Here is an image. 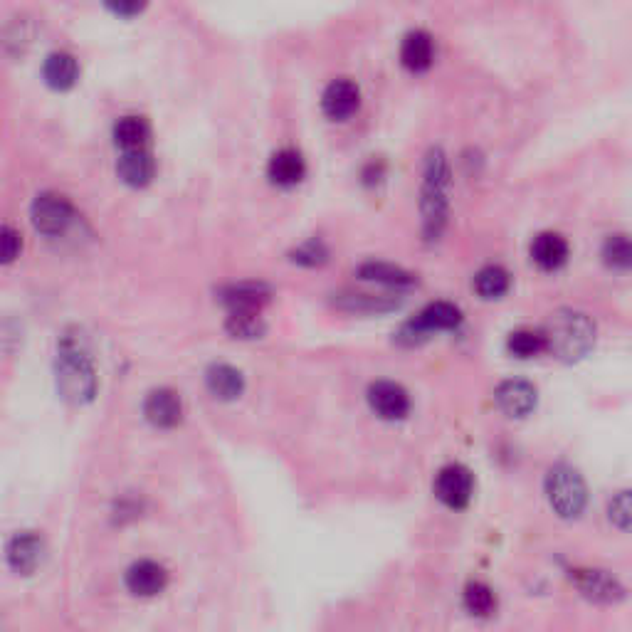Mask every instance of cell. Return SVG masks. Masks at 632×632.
I'll return each mask as SVG.
<instances>
[{"label":"cell","instance_id":"cell-6","mask_svg":"<svg viewBox=\"0 0 632 632\" xmlns=\"http://www.w3.org/2000/svg\"><path fill=\"white\" fill-rule=\"evenodd\" d=\"M30 215H33V225L38 233L47 237H60L70 228L75 210H72L70 200L60 196V193H40L35 198Z\"/></svg>","mask_w":632,"mask_h":632},{"label":"cell","instance_id":"cell-25","mask_svg":"<svg viewBox=\"0 0 632 632\" xmlns=\"http://www.w3.org/2000/svg\"><path fill=\"white\" fill-rule=\"evenodd\" d=\"M600 257L610 270H632V237L625 233L608 235L603 240V247H600Z\"/></svg>","mask_w":632,"mask_h":632},{"label":"cell","instance_id":"cell-15","mask_svg":"<svg viewBox=\"0 0 632 632\" xmlns=\"http://www.w3.org/2000/svg\"><path fill=\"white\" fill-rule=\"evenodd\" d=\"M529 255L531 262H534L539 270L556 272L561 270L568 262V257H571V245H568L566 237L558 233H539L531 240Z\"/></svg>","mask_w":632,"mask_h":632},{"label":"cell","instance_id":"cell-3","mask_svg":"<svg viewBox=\"0 0 632 632\" xmlns=\"http://www.w3.org/2000/svg\"><path fill=\"white\" fill-rule=\"evenodd\" d=\"M546 351L561 361H578L593 349L595 324L588 314L573 309H558L544 326Z\"/></svg>","mask_w":632,"mask_h":632},{"label":"cell","instance_id":"cell-5","mask_svg":"<svg viewBox=\"0 0 632 632\" xmlns=\"http://www.w3.org/2000/svg\"><path fill=\"white\" fill-rule=\"evenodd\" d=\"M462 324V312L450 302H433L423 309L413 321L403 324L395 339L405 346H418L437 331H452Z\"/></svg>","mask_w":632,"mask_h":632},{"label":"cell","instance_id":"cell-28","mask_svg":"<svg viewBox=\"0 0 632 632\" xmlns=\"http://www.w3.org/2000/svg\"><path fill=\"white\" fill-rule=\"evenodd\" d=\"M509 354L516 358H534L546 351V336L544 331H534V329H519L509 334L507 341Z\"/></svg>","mask_w":632,"mask_h":632},{"label":"cell","instance_id":"cell-24","mask_svg":"<svg viewBox=\"0 0 632 632\" xmlns=\"http://www.w3.org/2000/svg\"><path fill=\"white\" fill-rule=\"evenodd\" d=\"M149 136H151L149 124H146V119H141V117H121L117 124H114V144H117L121 151L146 149Z\"/></svg>","mask_w":632,"mask_h":632},{"label":"cell","instance_id":"cell-16","mask_svg":"<svg viewBox=\"0 0 632 632\" xmlns=\"http://www.w3.org/2000/svg\"><path fill=\"white\" fill-rule=\"evenodd\" d=\"M494 400L509 418H526L536 408V388L529 381H504L494 393Z\"/></svg>","mask_w":632,"mask_h":632},{"label":"cell","instance_id":"cell-21","mask_svg":"<svg viewBox=\"0 0 632 632\" xmlns=\"http://www.w3.org/2000/svg\"><path fill=\"white\" fill-rule=\"evenodd\" d=\"M42 77H45L47 87L57 89V92H67L77 84L79 79V65L70 52H52L42 65Z\"/></svg>","mask_w":632,"mask_h":632},{"label":"cell","instance_id":"cell-2","mask_svg":"<svg viewBox=\"0 0 632 632\" xmlns=\"http://www.w3.org/2000/svg\"><path fill=\"white\" fill-rule=\"evenodd\" d=\"M450 161L440 149H433L425 158L423 188H420V215L423 233L428 240H437L450 215Z\"/></svg>","mask_w":632,"mask_h":632},{"label":"cell","instance_id":"cell-29","mask_svg":"<svg viewBox=\"0 0 632 632\" xmlns=\"http://www.w3.org/2000/svg\"><path fill=\"white\" fill-rule=\"evenodd\" d=\"M465 608H467V613L477 615V618H487V615H492L494 608H497V595H494V591L487 586V583H479V581L467 583Z\"/></svg>","mask_w":632,"mask_h":632},{"label":"cell","instance_id":"cell-34","mask_svg":"<svg viewBox=\"0 0 632 632\" xmlns=\"http://www.w3.org/2000/svg\"><path fill=\"white\" fill-rule=\"evenodd\" d=\"M383 176H386V166H383L381 161H371V163H368L366 171H363V181H366L368 186H373V183L383 181Z\"/></svg>","mask_w":632,"mask_h":632},{"label":"cell","instance_id":"cell-19","mask_svg":"<svg viewBox=\"0 0 632 632\" xmlns=\"http://www.w3.org/2000/svg\"><path fill=\"white\" fill-rule=\"evenodd\" d=\"M205 386H208L213 398L230 403V400H237L245 391V376L230 363H215L205 373Z\"/></svg>","mask_w":632,"mask_h":632},{"label":"cell","instance_id":"cell-4","mask_svg":"<svg viewBox=\"0 0 632 632\" xmlns=\"http://www.w3.org/2000/svg\"><path fill=\"white\" fill-rule=\"evenodd\" d=\"M546 497L561 519H578L588 504V489L578 470L568 465L551 467L546 474Z\"/></svg>","mask_w":632,"mask_h":632},{"label":"cell","instance_id":"cell-31","mask_svg":"<svg viewBox=\"0 0 632 632\" xmlns=\"http://www.w3.org/2000/svg\"><path fill=\"white\" fill-rule=\"evenodd\" d=\"M326 260H329V250H326L321 240L304 242V245H299L297 250L292 252V262H297V265H304V267H319V265H324Z\"/></svg>","mask_w":632,"mask_h":632},{"label":"cell","instance_id":"cell-33","mask_svg":"<svg viewBox=\"0 0 632 632\" xmlns=\"http://www.w3.org/2000/svg\"><path fill=\"white\" fill-rule=\"evenodd\" d=\"M104 5H107L114 15L134 18V15H139L141 10L146 8V0H104Z\"/></svg>","mask_w":632,"mask_h":632},{"label":"cell","instance_id":"cell-7","mask_svg":"<svg viewBox=\"0 0 632 632\" xmlns=\"http://www.w3.org/2000/svg\"><path fill=\"white\" fill-rule=\"evenodd\" d=\"M435 497L450 509H465L474 497V477L465 465H447L435 477Z\"/></svg>","mask_w":632,"mask_h":632},{"label":"cell","instance_id":"cell-20","mask_svg":"<svg viewBox=\"0 0 632 632\" xmlns=\"http://www.w3.org/2000/svg\"><path fill=\"white\" fill-rule=\"evenodd\" d=\"M267 176H270V181L279 188H292L304 181V176H307V163H304L299 151L282 149L270 158Z\"/></svg>","mask_w":632,"mask_h":632},{"label":"cell","instance_id":"cell-27","mask_svg":"<svg viewBox=\"0 0 632 632\" xmlns=\"http://www.w3.org/2000/svg\"><path fill=\"white\" fill-rule=\"evenodd\" d=\"M262 312H230L228 321H225V329L233 339L242 341H252L265 336L267 324L262 321Z\"/></svg>","mask_w":632,"mask_h":632},{"label":"cell","instance_id":"cell-9","mask_svg":"<svg viewBox=\"0 0 632 632\" xmlns=\"http://www.w3.org/2000/svg\"><path fill=\"white\" fill-rule=\"evenodd\" d=\"M368 405L383 420H403L410 413V395L393 381H376L368 386Z\"/></svg>","mask_w":632,"mask_h":632},{"label":"cell","instance_id":"cell-10","mask_svg":"<svg viewBox=\"0 0 632 632\" xmlns=\"http://www.w3.org/2000/svg\"><path fill=\"white\" fill-rule=\"evenodd\" d=\"M144 418L154 428L171 430L183 420V400L171 388H156L144 400Z\"/></svg>","mask_w":632,"mask_h":632},{"label":"cell","instance_id":"cell-23","mask_svg":"<svg viewBox=\"0 0 632 632\" xmlns=\"http://www.w3.org/2000/svg\"><path fill=\"white\" fill-rule=\"evenodd\" d=\"M336 307L344 309V312H356V314H388L393 309L400 307V299L388 297V294H341L334 299Z\"/></svg>","mask_w":632,"mask_h":632},{"label":"cell","instance_id":"cell-22","mask_svg":"<svg viewBox=\"0 0 632 632\" xmlns=\"http://www.w3.org/2000/svg\"><path fill=\"white\" fill-rule=\"evenodd\" d=\"M358 277L366 279V282H376L383 284V287L391 289H410L413 284H418V277L413 272L403 270V267H395L391 262H363L358 267Z\"/></svg>","mask_w":632,"mask_h":632},{"label":"cell","instance_id":"cell-30","mask_svg":"<svg viewBox=\"0 0 632 632\" xmlns=\"http://www.w3.org/2000/svg\"><path fill=\"white\" fill-rule=\"evenodd\" d=\"M608 519L620 531H632V492L615 494L613 502L608 504Z\"/></svg>","mask_w":632,"mask_h":632},{"label":"cell","instance_id":"cell-8","mask_svg":"<svg viewBox=\"0 0 632 632\" xmlns=\"http://www.w3.org/2000/svg\"><path fill=\"white\" fill-rule=\"evenodd\" d=\"M571 581L593 603L610 605L623 600L625 595V588L620 586L618 578L610 576L608 571H598V568H576V571H571Z\"/></svg>","mask_w":632,"mask_h":632},{"label":"cell","instance_id":"cell-14","mask_svg":"<svg viewBox=\"0 0 632 632\" xmlns=\"http://www.w3.org/2000/svg\"><path fill=\"white\" fill-rule=\"evenodd\" d=\"M400 65L413 75H423L435 62V40L428 30H410L400 42Z\"/></svg>","mask_w":632,"mask_h":632},{"label":"cell","instance_id":"cell-11","mask_svg":"<svg viewBox=\"0 0 632 632\" xmlns=\"http://www.w3.org/2000/svg\"><path fill=\"white\" fill-rule=\"evenodd\" d=\"M358 107H361V89L351 79H334L324 89L321 109L331 121L351 119L358 112Z\"/></svg>","mask_w":632,"mask_h":632},{"label":"cell","instance_id":"cell-1","mask_svg":"<svg viewBox=\"0 0 632 632\" xmlns=\"http://www.w3.org/2000/svg\"><path fill=\"white\" fill-rule=\"evenodd\" d=\"M55 381L57 393L70 405H87L97 395V368H94L89 349L84 346V339L79 334L67 331L60 339V344H57Z\"/></svg>","mask_w":632,"mask_h":632},{"label":"cell","instance_id":"cell-32","mask_svg":"<svg viewBox=\"0 0 632 632\" xmlns=\"http://www.w3.org/2000/svg\"><path fill=\"white\" fill-rule=\"evenodd\" d=\"M20 247H23V242H20L18 230L10 228V225H5L3 228V262L5 265H10V262H13L15 257L20 255Z\"/></svg>","mask_w":632,"mask_h":632},{"label":"cell","instance_id":"cell-13","mask_svg":"<svg viewBox=\"0 0 632 632\" xmlns=\"http://www.w3.org/2000/svg\"><path fill=\"white\" fill-rule=\"evenodd\" d=\"M45 556V544L35 531H20L8 544V566L18 576H33Z\"/></svg>","mask_w":632,"mask_h":632},{"label":"cell","instance_id":"cell-26","mask_svg":"<svg viewBox=\"0 0 632 632\" xmlns=\"http://www.w3.org/2000/svg\"><path fill=\"white\" fill-rule=\"evenodd\" d=\"M509 272L499 265L482 267V270L474 275V292L482 299H499L509 292Z\"/></svg>","mask_w":632,"mask_h":632},{"label":"cell","instance_id":"cell-12","mask_svg":"<svg viewBox=\"0 0 632 632\" xmlns=\"http://www.w3.org/2000/svg\"><path fill=\"white\" fill-rule=\"evenodd\" d=\"M124 583L131 595H139V598H154V595L166 591L168 571L161 566V563L144 558V561H136L126 568Z\"/></svg>","mask_w":632,"mask_h":632},{"label":"cell","instance_id":"cell-17","mask_svg":"<svg viewBox=\"0 0 632 632\" xmlns=\"http://www.w3.org/2000/svg\"><path fill=\"white\" fill-rule=\"evenodd\" d=\"M220 302L228 307V312H262L270 302V289L257 282L230 284L220 292Z\"/></svg>","mask_w":632,"mask_h":632},{"label":"cell","instance_id":"cell-18","mask_svg":"<svg viewBox=\"0 0 632 632\" xmlns=\"http://www.w3.org/2000/svg\"><path fill=\"white\" fill-rule=\"evenodd\" d=\"M117 173L121 181L131 188H144L154 181L156 163L149 149H131L121 151V158L117 163Z\"/></svg>","mask_w":632,"mask_h":632}]
</instances>
